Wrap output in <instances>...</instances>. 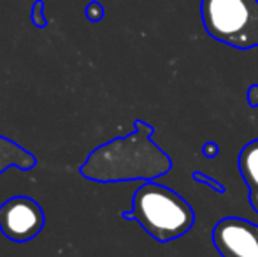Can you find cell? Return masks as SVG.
I'll return each mask as SVG.
<instances>
[{"label": "cell", "instance_id": "1", "mask_svg": "<svg viewBox=\"0 0 258 257\" xmlns=\"http://www.w3.org/2000/svg\"><path fill=\"white\" fill-rule=\"evenodd\" d=\"M151 134L150 125L136 122L132 134L95 148L79 171L86 180L100 183L160 178L169 173L172 162L151 139Z\"/></svg>", "mask_w": 258, "mask_h": 257}, {"label": "cell", "instance_id": "2", "mask_svg": "<svg viewBox=\"0 0 258 257\" xmlns=\"http://www.w3.org/2000/svg\"><path fill=\"white\" fill-rule=\"evenodd\" d=\"M123 217L139 222L150 236L162 243L186 234L195 220L191 206L179 194L155 182L143 183L136 190L132 212Z\"/></svg>", "mask_w": 258, "mask_h": 257}, {"label": "cell", "instance_id": "3", "mask_svg": "<svg viewBox=\"0 0 258 257\" xmlns=\"http://www.w3.org/2000/svg\"><path fill=\"white\" fill-rule=\"evenodd\" d=\"M206 32L237 49L258 46V0H202Z\"/></svg>", "mask_w": 258, "mask_h": 257}, {"label": "cell", "instance_id": "4", "mask_svg": "<svg viewBox=\"0 0 258 257\" xmlns=\"http://www.w3.org/2000/svg\"><path fill=\"white\" fill-rule=\"evenodd\" d=\"M44 222L42 208L27 195L11 197L0 206V231L16 243H25L37 236Z\"/></svg>", "mask_w": 258, "mask_h": 257}, {"label": "cell", "instance_id": "5", "mask_svg": "<svg viewBox=\"0 0 258 257\" xmlns=\"http://www.w3.org/2000/svg\"><path fill=\"white\" fill-rule=\"evenodd\" d=\"M223 257H258V227L241 219H223L213 231Z\"/></svg>", "mask_w": 258, "mask_h": 257}, {"label": "cell", "instance_id": "6", "mask_svg": "<svg viewBox=\"0 0 258 257\" xmlns=\"http://www.w3.org/2000/svg\"><path fill=\"white\" fill-rule=\"evenodd\" d=\"M35 162L37 161L30 151L18 146L14 141L0 136V175L11 166H16L23 171H28V169L35 168Z\"/></svg>", "mask_w": 258, "mask_h": 257}, {"label": "cell", "instance_id": "7", "mask_svg": "<svg viewBox=\"0 0 258 257\" xmlns=\"http://www.w3.org/2000/svg\"><path fill=\"white\" fill-rule=\"evenodd\" d=\"M239 171L249 189H258V139L244 146L239 155Z\"/></svg>", "mask_w": 258, "mask_h": 257}, {"label": "cell", "instance_id": "8", "mask_svg": "<svg viewBox=\"0 0 258 257\" xmlns=\"http://www.w3.org/2000/svg\"><path fill=\"white\" fill-rule=\"evenodd\" d=\"M86 16H88V20H92V21L102 20V16H104V7L100 6L99 2H90L88 7H86Z\"/></svg>", "mask_w": 258, "mask_h": 257}, {"label": "cell", "instance_id": "9", "mask_svg": "<svg viewBox=\"0 0 258 257\" xmlns=\"http://www.w3.org/2000/svg\"><path fill=\"white\" fill-rule=\"evenodd\" d=\"M32 18H34V23L37 25L39 28H42L46 25V20L42 18V2L34 4V14H32Z\"/></svg>", "mask_w": 258, "mask_h": 257}, {"label": "cell", "instance_id": "10", "mask_svg": "<svg viewBox=\"0 0 258 257\" xmlns=\"http://www.w3.org/2000/svg\"><path fill=\"white\" fill-rule=\"evenodd\" d=\"M248 99H249V104H251V106H258V85H253L251 88H249Z\"/></svg>", "mask_w": 258, "mask_h": 257}, {"label": "cell", "instance_id": "11", "mask_svg": "<svg viewBox=\"0 0 258 257\" xmlns=\"http://www.w3.org/2000/svg\"><path fill=\"white\" fill-rule=\"evenodd\" d=\"M249 201H251V206L258 213V189H251V192H249Z\"/></svg>", "mask_w": 258, "mask_h": 257}]
</instances>
